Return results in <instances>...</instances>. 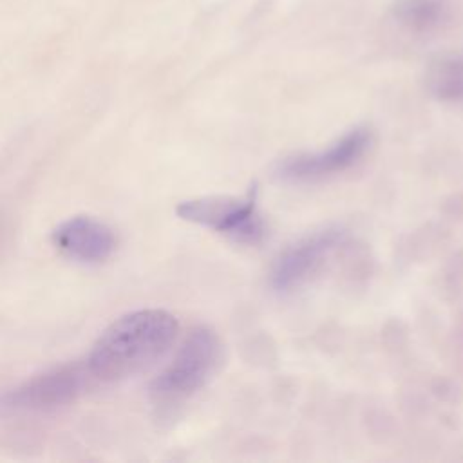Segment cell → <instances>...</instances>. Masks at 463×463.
I'll return each mask as SVG.
<instances>
[{"label":"cell","mask_w":463,"mask_h":463,"mask_svg":"<svg viewBox=\"0 0 463 463\" xmlns=\"http://www.w3.org/2000/svg\"><path fill=\"white\" fill-rule=\"evenodd\" d=\"M222 344L206 326L194 327L177 347L170 364L150 383V394L159 403H177L203 389L219 369Z\"/></svg>","instance_id":"7a4b0ae2"},{"label":"cell","mask_w":463,"mask_h":463,"mask_svg":"<svg viewBox=\"0 0 463 463\" xmlns=\"http://www.w3.org/2000/svg\"><path fill=\"white\" fill-rule=\"evenodd\" d=\"M5 233H7V230H5V222H4V219L0 217V248L4 246V242H5Z\"/></svg>","instance_id":"30bf717a"},{"label":"cell","mask_w":463,"mask_h":463,"mask_svg":"<svg viewBox=\"0 0 463 463\" xmlns=\"http://www.w3.org/2000/svg\"><path fill=\"white\" fill-rule=\"evenodd\" d=\"M52 244L72 260L96 264L114 253L118 241L114 230L105 222L89 215H76L54 228Z\"/></svg>","instance_id":"52a82bcc"},{"label":"cell","mask_w":463,"mask_h":463,"mask_svg":"<svg viewBox=\"0 0 463 463\" xmlns=\"http://www.w3.org/2000/svg\"><path fill=\"white\" fill-rule=\"evenodd\" d=\"M371 143V130L367 127H356L324 150L284 159L277 168V175L291 183L322 181L356 165L367 154Z\"/></svg>","instance_id":"5b68a950"},{"label":"cell","mask_w":463,"mask_h":463,"mask_svg":"<svg viewBox=\"0 0 463 463\" xmlns=\"http://www.w3.org/2000/svg\"><path fill=\"white\" fill-rule=\"evenodd\" d=\"M394 20L409 33H432L450 18L447 0H398L392 7Z\"/></svg>","instance_id":"9c48e42d"},{"label":"cell","mask_w":463,"mask_h":463,"mask_svg":"<svg viewBox=\"0 0 463 463\" xmlns=\"http://www.w3.org/2000/svg\"><path fill=\"white\" fill-rule=\"evenodd\" d=\"M345 233L338 228L317 232L279 255L271 268V286L277 291H291L306 284L344 242Z\"/></svg>","instance_id":"8992f818"},{"label":"cell","mask_w":463,"mask_h":463,"mask_svg":"<svg viewBox=\"0 0 463 463\" xmlns=\"http://www.w3.org/2000/svg\"><path fill=\"white\" fill-rule=\"evenodd\" d=\"M179 331L175 317L165 309H137L114 320L94 342L85 365L96 383L134 376L156 364Z\"/></svg>","instance_id":"6da1fadb"},{"label":"cell","mask_w":463,"mask_h":463,"mask_svg":"<svg viewBox=\"0 0 463 463\" xmlns=\"http://www.w3.org/2000/svg\"><path fill=\"white\" fill-rule=\"evenodd\" d=\"M96 382L85 360L71 362L36 374L2 396V407L11 411H45L76 400Z\"/></svg>","instance_id":"277c9868"},{"label":"cell","mask_w":463,"mask_h":463,"mask_svg":"<svg viewBox=\"0 0 463 463\" xmlns=\"http://www.w3.org/2000/svg\"><path fill=\"white\" fill-rule=\"evenodd\" d=\"M175 213L183 221L210 228L239 242L257 244L266 235L259 212L257 184H251L242 197L212 195L183 201L177 204Z\"/></svg>","instance_id":"3957f363"},{"label":"cell","mask_w":463,"mask_h":463,"mask_svg":"<svg viewBox=\"0 0 463 463\" xmlns=\"http://www.w3.org/2000/svg\"><path fill=\"white\" fill-rule=\"evenodd\" d=\"M425 87L439 101L463 103V52L432 60L425 71Z\"/></svg>","instance_id":"ba28073f"}]
</instances>
